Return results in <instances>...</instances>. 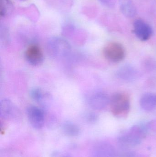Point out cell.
<instances>
[{"mask_svg": "<svg viewBox=\"0 0 156 157\" xmlns=\"http://www.w3.org/2000/svg\"><path fill=\"white\" fill-rule=\"evenodd\" d=\"M62 129L63 132L68 136H76L79 134L80 129L78 126L71 122L64 123L62 125Z\"/></svg>", "mask_w": 156, "mask_h": 157, "instance_id": "14", "label": "cell"}, {"mask_svg": "<svg viewBox=\"0 0 156 157\" xmlns=\"http://www.w3.org/2000/svg\"><path fill=\"white\" fill-rule=\"evenodd\" d=\"M100 1L103 5L110 8H113L115 5V0H100Z\"/></svg>", "mask_w": 156, "mask_h": 157, "instance_id": "17", "label": "cell"}, {"mask_svg": "<svg viewBox=\"0 0 156 157\" xmlns=\"http://www.w3.org/2000/svg\"><path fill=\"white\" fill-rule=\"evenodd\" d=\"M145 135L144 128L134 126L119 137L118 143L123 148L136 146L141 144Z\"/></svg>", "mask_w": 156, "mask_h": 157, "instance_id": "3", "label": "cell"}, {"mask_svg": "<svg viewBox=\"0 0 156 157\" xmlns=\"http://www.w3.org/2000/svg\"><path fill=\"white\" fill-rule=\"evenodd\" d=\"M30 96L32 99L40 104H42L44 101L45 96L42 90L38 88H34L30 92Z\"/></svg>", "mask_w": 156, "mask_h": 157, "instance_id": "15", "label": "cell"}, {"mask_svg": "<svg viewBox=\"0 0 156 157\" xmlns=\"http://www.w3.org/2000/svg\"><path fill=\"white\" fill-rule=\"evenodd\" d=\"M134 32L142 41L148 40L153 34V29L147 23L141 19H137L134 23Z\"/></svg>", "mask_w": 156, "mask_h": 157, "instance_id": "7", "label": "cell"}, {"mask_svg": "<svg viewBox=\"0 0 156 157\" xmlns=\"http://www.w3.org/2000/svg\"><path fill=\"white\" fill-rule=\"evenodd\" d=\"M97 115L94 113H89L87 114L86 116V119L88 121L90 122H94L97 121Z\"/></svg>", "mask_w": 156, "mask_h": 157, "instance_id": "18", "label": "cell"}, {"mask_svg": "<svg viewBox=\"0 0 156 157\" xmlns=\"http://www.w3.org/2000/svg\"><path fill=\"white\" fill-rule=\"evenodd\" d=\"M115 157H143L141 155L134 151L128 150L127 148H123L120 152H116Z\"/></svg>", "mask_w": 156, "mask_h": 157, "instance_id": "16", "label": "cell"}, {"mask_svg": "<svg viewBox=\"0 0 156 157\" xmlns=\"http://www.w3.org/2000/svg\"><path fill=\"white\" fill-rule=\"evenodd\" d=\"M118 78L127 82L136 80L139 76L137 70L131 65L122 66L117 72Z\"/></svg>", "mask_w": 156, "mask_h": 157, "instance_id": "11", "label": "cell"}, {"mask_svg": "<svg viewBox=\"0 0 156 157\" xmlns=\"http://www.w3.org/2000/svg\"><path fill=\"white\" fill-rule=\"evenodd\" d=\"M103 52L105 58L112 62H119L125 57V49L121 44L117 42L107 44L103 49Z\"/></svg>", "mask_w": 156, "mask_h": 157, "instance_id": "4", "label": "cell"}, {"mask_svg": "<svg viewBox=\"0 0 156 157\" xmlns=\"http://www.w3.org/2000/svg\"><path fill=\"white\" fill-rule=\"evenodd\" d=\"M46 51L49 56L52 59H60L69 55L71 51V48L66 40L55 37L48 41Z\"/></svg>", "mask_w": 156, "mask_h": 157, "instance_id": "1", "label": "cell"}, {"mask_svg": "<svg viewBox=\"0 0 156 157\" xmlns=\"http://www.w3.org/2000/svg\"><path fill=\"white\" fill-rule=\"evenodd\" d=\"M110 103V98L109 96L102 92H98L93 94L89 99V104L93 109H103Z\"/></svg>", "mask_w": 156, "mask_h": 157, "instance_id": "9", "label": "cell"}, {"mask_svg": "<svg viewBox=\"0 0 156 157\" xmlns=\"http://www.w3.org/2000/svg\"><path fill=\"white\" fill-rule=\"evenodd\" d=\"M21 1H26V0H21Z\"/></svg>", "mask_w": 156, "mask_h": 157, "instance_id": "19", "label": "cell"}, {"mask_svg": "<svg viewBox=\"0 0 156 157\" xmlns=\"http://www.w3.org/2000/svg\"><path fill=\"white\" fill-rule=\"evenodd\" d=\"M68 157L65 156V157Z\"/></svg>", "mask_w": 156, "mask_h": 157, "instance_id": "20", "label": "cell"}, {"mask_svg": "<svg viewBox=\"0 0 156 157\" xmlns=\"http://www.w3.org/2000/svg\"><path fill=\"white\" fill-rule=\"evenodd\" d=\"M116 151L114 147L108 143L99 144L93 148L92 157H115Z\"/></svg>", "mask_w": 156, "mask_h": 157, "instance_id": "10", "label": "cell"}, {"mask_svg": "<svg viewBox=\"0 0 156 157\" xmlns=\"http://www.w3.org/2000/svg\"><path fill=\"white\" fill-rule=\"evenodd\" d=\"M19 112L17 107L8 99L2 100L0 103V115L3 119L14 118L19 115Z\"/></svg>", "mask_w": 156, "mask_h": 157, "instance_id": "8", "label": "cell"}, {"mask_svg": "<svg viewBox=\"0 0 156 157\" xmlns=\"http://www.w3.org/2000/svg\"><path fill=\"white\" fill-rule=\"evenodd\" d=\"M142 109L146 111H151L156 108V94L147 93L142 96L140 101Z\"/></svg>", "mask_w": 156, "mask_h": 157, "instance_id": "12", "label": "cell"}, {"mask_svg": "<svg viewBox=\"0 0 156 157\" xmlns=\"http://www.w3.org/2000/svg\"><path fill=\"white\" fill-rule=\"evenodd\" d=\"M25 58L30 65L34 66L41 65L44 59L42 50L35 45H31L27 49L25 52Z\"/></svg>", "mask_w": 156, "mask_h": 157, "instance_id": "6", "label": "cell"}, {"mask_svg": "<svg viewBox=\"0 0 156 157\" xmlns=\"http://www.w3.org/2000/svg\"><path fill=\"white\" fill-rule=\"evenodd\" d=\"M110 105L113 114L118 118L126 117L130 109L129 96L123 93H115L110 98Z\"/></svg>", "mask_w": 156, "mask_h": 157, "instance_id": "2", "label": "cell"}, {"mask_svg": "<svg viewBox=\"0 0 156 157\" xmlns=\"http://www.w3.org/2000/svg\"><path fill=\"white\" fill-rule=\"evenodd\" d=\"M28 121L33 128L41 129L45 123V113L40 108L35 106H29L27 109Z\"/></svg>", "mask_w": 156, "mask_h": 157, "instance_id": "5", "label": "cell"}, {"mask_svg": "<svg viewBox=\"0 0 156 157\" xmlns=\"http://www.w3.org/2000/svg\"><path fill=\"white\" fill-rule=\"evenodd\" d=\"M119 2L120 10L125 16L132 18L136 15V8L131 0H119Z\"/></svg>", "mask_w": 156, "mask_h": 157, "instance_id": "13", "label": "cell"}]
</instances>
